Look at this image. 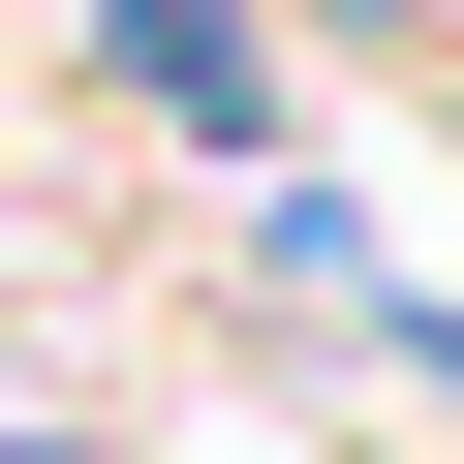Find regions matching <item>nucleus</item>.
<instances>
[{"label": "nucleus", "instance_id": "f257e3e1", "mask_svg": "<svg viewBox=\"0 0 464 464\" xmlns=\"http://www.w3.org/2000/svg\"><path fill=\"white\" fill-rule=\"evenodd\" d=\"M124 32V93H186V124H279V63H248V0H93Z\"/></svg>", "mask_w": 464, "mask_h": 464}]
</instances>
